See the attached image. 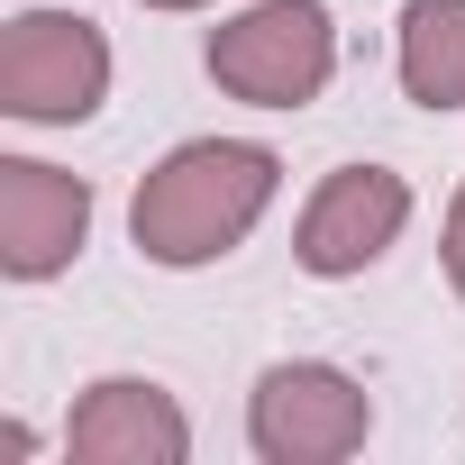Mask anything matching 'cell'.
<instances>
[{
  "label": "cell",
  "instance_id": "cell-1",
  "mask_svg": "<svg viewBox=\"0 0 465 465\" xmlns=\"http://www.w3.org/2000/svg\"><path fill=\"white\" fill-rule=\"evenodd\" d=\"M274 192H283V155L274 146H256V137H192L137 183L128 238H137L146 265L192 274V265L238 256L256 238V219L274 210Z\"/></svg>",
  "mask_w": 465,
  "mask_h": 465
},
{
  "label": "cell",
  "instance_id": "cell-2",
  "mask_svg": "<svg viewBox=\"0 0 465 465\" xmlns=\"http://www.w3.org/2000/svg\"><path fill=\"white\" fill-rule=\"evenodd\" d=\"M338 74L329 0H256L210 28V83L247 110H311Z\"/></svg>",
  "mask_w": 465,
  "mask_h": 465
},
{
  "label": "cell",
  "instance_id": "cell-3",
  "mask_svg": "<svg viewBox=\"0 0 465 465\" xmlns=\"http://www.w3.org/2000/svg\"><path fill=\"white\" fill-rule=\"evenodd\" d=\"M110 101V37L83 10H19L0 37V119L83 128Z\"/></svg>",
  "mask_w": 465,
  "mask_h": 465
},
{
  "label": "cell",
  "instance_id": "cell-4",
  "mask_svg": "<svg viewBox=\"0 0 465 465\" xmlns=\"http://www.w3.org/2000/svg\"><path fill=\"white\" fill-rule=\"evenodd\" d=\"M374 438V401L329 356H283L247 392V447L265 465H338Z\"/></svg>",
  "mask_w": 465,
  "mask_h": 465
},
{
  "label": "cell",
  "instance_id": "cell-5",
  "mask_svg": "<svg viewBox=\"0 0 465 465\" xmlns=\"http://www.w3.org/2000/svg\"><path fill=\"white\" fill-rule=\"evenodd\" d=\"M401 228H411V183L392 164H338L320 173V192L302 201V228H292V256L302 274L320 283H347L365 265H383L401 247Z\"/></svg>",
  "mask_w": 465,
  "mask_h": 465
},
{
  "label": "cell",
  "instance_id": "cell-6",
  "mask_svg": "<svg viewBox=\"0 0 465 465\" xmlns=\"http://www.w3.org/2000/svg\"><path fill=\"white\" fill-rule=\"evenodd\" d=\"M92 247V183L46 155H0V274L55 283Z\"/></svg>",
  "mask_w": 465,
  "mask_h": 465
},
{
  "label": "cell",
  "instance_id": "cell-7",
  "mask_svg": "<svg viewBox=\"0 0 465 465\" xmlns=\"http://www.w3.org/2000/svg\"><path fill=\"white\" fill-rule=\"evenodd\" d=\"M64 456L74 465H183L192 420L155 374H101V383H83V401L64 420Z\"/></svg>",
  "mask_w": 465,
  "mask_h": 465
},
{
  "label": "cell",
  "instance_id": "cell-8",
  "mask_svg": "<svg viewBox=\"0 0 465 465\" xmlns=\"http://www.w3.org/2000/svg\"><path fill=\"white\" fill-rule=\"evenodd\" d=\"M392 74H401V101L465 110V0H411L392 28Z\"/></svg>",
  "mask_w": 465,
  "mask_h": 465
},
{
  "label": "cell",
  "instance_id": "cell-9",
  "mask_svg": "<svg viewBox=\"0 0 465 465\" xmlns=\"http://www.w3.org/2000/svg\"><path fill=\"white\" fill-rule=\"evenodd\" d=\"M438 256H447V292L465 302V183H456V201H447V238H438Z\"/></svg>",
  "mask_w": 465,
  "mask_h": 465
},
{
  "label": "cell",
  "instance_id": "cell-10",
  "mask_svg": "<svg viewBox=\"0 0 465 465\" xmlns=\"http://www.w3.org/2000/svg\"><path fill=\"white\" fill-rule=\"evenodd\" d=\"M137 10H210V0H137Z\"/></svg>",
  "mask_w": 465,
  "mask_h": 465
}]
</instances>
